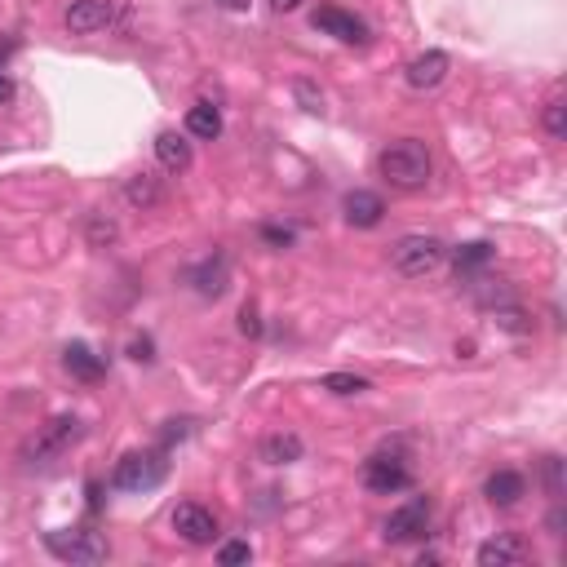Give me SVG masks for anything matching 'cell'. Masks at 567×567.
<instances>
[{
  "instance_id": "cell-1",
  "label": "cell",
  "mask_w": 567,
  "mask_h": 567,
  "mask_svg": "<svg viewBox=\"0 0 567 567\" xmlns=\"http://www.w3.org/2000/svg\"><path fill=\"white\" fill-rule=\"evenodd\" d=\"M377 173L395 191H421L435 173V160H430V147L421 138H399L377 151Z\"/></svg>"
},
{
  "instance_id": "cell-2",
  "label": "cell",
  "mask_w": 567,
  "mask_h": 567,
  "mask_svg": "<svg viewBox=\"0 0 567 567\" xmlns=\"http://www.w3.org/2000/svg\"><path fill=\"white\" fill-rule=\"evenodd\" d=\"M448 257V244L439 235H404V240L390 244V266H395L404 280H426L435 275Z\"/></svg>"
},
{
  "instance_id": "cell-3",
  "label": "cell",
  "mask_w": 567,
  "mask_h": 567,
  "mask_svg": "<svg viewBox=\"0 0 567 567\" xmlns=\"http://www.w3.org/2000/svg\"><path fill=\"white\" fill-rule=\"evenodd\" d=\"M164 474H169V461H164L160 448L151 452H129V457H120L116 474H111V488L120 492H151L164 483Z\"/></svg>"
},
{
  "instance_id": "cell-4",
  "label": "cell",
  "mask_w": 567,
  "mask_h": 567,
  "mask_svg": "<svg viewBox=\"0 0 567 567\" xmlns=\"http://www.w3.org/2000/svg\"><path fill=\"white\" fill-rule=\"evenodd\" d=\"M45 545L54 559L63 563H102L111 554L107 536L94 528H63V532H45Z\"/></svg>"
},
{
  "instance_id": "cell-5",
  "label": "cell",
  "mask_w": 567,
  "mask_h": 567,
  "mask_svg": "<svg viewBox=\"0 0 567 567\" xmlns=\"http://www.w3.org/2000/svg\"><path fill=\"white\" fill-rule=\"evenodd\" d=\"M85 435V426H80L76 417H54L49 426H40V435L23 448V461L27 466H49V461H58L63 452Z\"/></svg>"
},
{
  "instance_id": "cell-6",
  "label": "cell",
  "mask_w": 567,
  "mask_h": 567,
  "mask_svg": "<svg viewBox=\"0 0 567 567\" xmlns=\"http://www.w3.org/2000/svg\"><path fill=\"white\" fill-rule=\"evenodd\" d=\"M364 483H368V492H377V497H395V492H404L412 483L408 457L404 452H390V448L373 452V457L364 461Z\"/></svg>"
},
{
  "instance_id": "cell-7",
  "label": "cell",
  "mask_w": 567,
  "mask_h": 567,
  "mask_svg": "<svg viewBox=\"0 0 567 567\" xmlns=\"http://www.w3.org/2000/svg\"><path fill=\"white\" fill-rule=\"evenodd\" d=\"M430 532V497H412L404 501L399 510L386 514L381 523V541L386 545H408V541H421Z\"/></svg>"
},
{
  "instance_id": "cell-8",
  "label": "cell",
  "mask_w": 567,
  "mask_h": 567,
  "mask_svg": "<svg viewBox=\"0 0 567 567\" xmlns=\"http://www.w3.org/2000/svg\"><path fill=\"white\" fill-rule=\"evenodd\" d=\"M311 23H315V32L342 40V45H368V23L342 5H319L311 14Z\"/></svg>"
},
{
  "instance_id": "cell-9",
  "label": "cell",
  "mask_w": 567,
  "mask_h": 567,
  "mask_svg": "<svg viewBox=\"0 0 567 567\" xmlns=\"http://www.w3.org/2000/svg\"><path fill=\"white\" fill-rule=\"evenodd\" d=\"M173 532L187 545H213L218 541V519H213V510H204L200 501H182L178 510H173Z\"/></svg>"
},
{
  "instance_id": "cell-10",
  "label": "cell",
  "mask_w": 567,
  "mask_h": 567,
  "mask_svg": "<svg viewBox=\"0 0 567 567\" xmlns=\"http://www.w3.org/2000/svg\"><path fill=\"white\" fill-rule=\"evenodd\" d=\"M111 18H116V0H71L63 23L71 36H94V32H107Z\"/></svg>"
},
{
  "instance_id": "cell-11",
  "label": "cell",
  "mask_w": 567,
  "mask_h": 567,
  "mask_svg": "<svg viewBox=\"0 0 567 567\" xmlns=\"http://www.w3.org/2000/svg\"><path fill=\"white\" fill-rule=\"evenodd\" d=\"M187 284L200 297H222L226 284H231V262H226V253H209L204 262H195L187 271Z\"/></svg>"
},
{
  "instance_id": "cell-12",
  "label": "cell",
  "mask_w": 567,
  "mask_h": 567,
  "mask_svg": "<svg viewBox=\"0 0 567 567\" xmlns=\"http://www.w3.org/2000/svg\"><path fill=\"white\" fill-rule=\"evenodd\" d=\"M342 213H346L350 226H359V231H373V226H381V218H386V204H381L377 191H346Z\"/></svg>"
},
{
  "instance_id": "cell-13",
  "label": "cell",
  "mask_w": 567,
  "mask_h": 567,
  "mask_svg": "<svg viewBox=\"0 0 567 567\" xmlns=\"http://www.w3.org/2000/svg\"><path fill=\"white\" fill-rule=\"evenodd\" d=\"M448 54L443 49H426V54H417L408 63V71H404V80L412 89H435V85H443V76H448Z\"/></svg>"
},
{
  "instance_id": "cell-14",
  "label": "cell",
  "mask_w": 567,
  "mask_h": 567,
  "mask_svg": "<svg viewBox=\"0 0 567 567\" xmlns=\"http://www.w3.org/2000/svg\"><path fill=\"white\" fill-rule=\"evenodd\" d=\"M528 545L519 541V536H492V541L479 545V567H514V563H528Z\"/></svg>"
},
{
  "instance_id": "cell-15",
  "label": "cell",
  "mask_w": 567,
  "mask_h": 567,
  "mask_svg": "<svg viewBox=\"0 0 567 567\" xmlns=\"http://www.w3.org/2000/svg\"><path fill=\"white\" fill-rule=\"evenodd\" d=\"M483 497L497 505V510H510V505H519L528 497V483H523L519 470H497V474H488V483H483Z\"/></svg>"
},
{
  "instance_id": "cell-16",
  "label": "cell",
  "mask_w": 567,
  "mask_h": 567,
  "mask_svg": "<svg viewBox=\"0 0 567 567\" xmlns=\"http://www.w3.org/2000/svg\"><path fill=\"white\" fill-rule=\"evenodd\" d=\"M257 457H262L266 466H293V461H302V439H297L293 430H275V435L262 439Z\"/></svg>"
},
{
  "instance_id": "cell-17",
  "label": "cell",
  "mask_w": 567,
  "mask_h": 567,
  "mask_svg": "<svg viewBox=\"0 0 567 567\" xmlns=\"http://www.w3.org/2000/svg\"><path fill=\"white\" fill-rule=\"evenodd\" d=\"M63 368L76 381H98L102 373H107V364H102V355H94L85 342H71L67 350H63Z\"/></svg>"
},
{
  "instance_id": "cell-18",
  "label": "cell",
  "mask_w": 567,
  "mask_h": 567,
  "mask_svg": "<svg viewBox=\"0 0 567 567\" xmlns=\"http://www.w3.org/2000/svg\"><path fill=\"white\" fill-rule=\"evenodd\" d=\"M156 160L169 173H187L191 169V142L182 133H160L156 138Z\"/></svg>"
},
{
  "instance_id": "cell-19",
  "label": "cell",
  "mask_w": 567,
  "mask_h": 567,
  "mask_svg": "<svg viewBox=\"0 0 567 567\" xmlns=\"http://www.w3.org/2000/svg\"><path fill=\"white\" fill-rule=\"evenodd\" d=\"M125 200L133 204V209H156V204L164 200V191H160V178L156 173H133V178L125 182Z\"/></svg>"
},
{
  "instance_id": "cell-20",
  "label": "cell",
  "mask_w": 567,
  "mask_h": 567,
  "mask_svg": "<svg viewBox=\"0 0 567 567\" xmlns=\"http://www.w3.org/2000/svg\"><path fill=\"white\" fill-rule=\"evenodd\" d=\"M187 133H191V138H200V142L222 138V116H218V107H209V102H195V107L187 111Z\"/></svg>"
},
{
  "instance_id": "cell-21",
  "label": "cell",
  "mask_w": 567,
  "mask_h": 567,
  "mask_svg": "<svg viewBox=\"0 0 567 567\" xmlns=\"http://www.w3.org/2000/svg\"><path fill=\"white\" fill-rule=\"evenodd\" d=\"M452 257H457V275H470V271H479V266H488L492 257H497V249H492L488 240H474V244H461Z\"/></svg>"
},
{
  "instance_id": "cell-22",
  "label": "cell",
  "mask_w": 567,
  "mask_h": 567,
  "mask_svg": "<svg viewBox=\"0 0 567 567\" xmlns=\"http://www.w3.org/2000/svg\"><path fill=\"white\" fill-rule=\"evenodd\" d=\"M319 386H324L328 395H364V390H373L368 377H359V373H324Z\"/></svg>"
},
{
  "instance_id": "cell-23",
  "label": "cell",
  "mask_w": 567,
  "mask_h": 567,
  "mask_svg": "<svg viewBox=\"0 0 567 567\" xmlns=\"http://www.w3.org/2000/svg\"><path fill=\"white\" fill-rule=\"evenodd\" d=\"M541 125H545V133H550L554 142L567 138V102H563V98H550V102H545Z\"/></svg>"
},
{
  "instance_id": "cell-24",
  "label": "cell",
  "mask_w": 567,
  "mask_h": 567,
  "mask_svg": "<svg viewBox=\"0 0 567 567\" xmlns=\"http://www.w3.org/2000/svg\"><path fill=\"white\" fill-rule=\"evenodd\" d=\"M116 222L111 218H102V213H94V218H89V244H94V249H107V244H116Z\"/></svg>"
},
{
  "instance_id": "cell-25",
  "label": "cell",
  "mask_w": 567,
  "mask_h": 567,
  "mask_svg": "<svg viewBox=\"0 0 567 567\" xmlns=\"http://www.w3.org/2000/svg\"><path fill=\"white\" fill-rule=\"evenodd\" d=\"M497 324L505 328V333H532L528 315H523L519 306H497Z\"/></svg>"
},
{
  "instance_id": "cell-26",
  "label": "cell",
  "mask_w": 567,
  "mask_h": 567,
  "mask_svg": "<svg viewBox=\"0 0 567 567\" xmlns=\"http://www.w3.org/2000/svg\"><path fill=\"white\" fill-rule=\"evenodd\" d=\"M253 559V545L249 541H226L218 550V563L222 567H235V563H249Z\"/></svg>"
},
{
  "instance_id": "cell-27",
  "label": "cell",
  "mask_w": 567,
  "mask_h": 567,
  "mask_svg": "<svg viewBox=\"0 0 567 567\" xmlns=\"http://www.w3.org/2000/svg\"><path fill=\"white\" fill-rule=\"evenodd\" d=\"M297 98H302L306 111H324V94H319L311 80H297Z\"/></svg>"
},
{
  "instance_id": "cell-28",
  "label": "cell",
  "mask_w": 567,
  "mask_h": 567,
  "mask_svg": "<svg viewBox=\"0 0 567 567\" xmlns=\"http://www.w3.org/2000/svg\"><path fill=\"white\" fill-rule=\"evenodd\" d=\"M240 333H244V337H262V315H257L253 302L240 311Z\"/></svg>"
},
{
  "instance_id": "cell-29",
  "label": "cell",
  "mask_w": 567,
  "mask_h": 567,
  "mask_svg": "<svg viewBox=\"0 0 567 567\" xmlns=\"http://www.w3.org/2000/svg\"><path fill=\"white\" fill-rule=\"evenodd\" d=\"M262 240L275 244V249H288V244H293V231H288V226H262Z\"/></svg>"
},
{
  "instance_id": "cell-30",
  "label": "cell",
  "mask_w": 567,
  "mask_h": 567,
  "mask_svg": "<svg viewBox=\"0 0 567 567\" xmlns=\"http://www.w3.org/2000/svg\"><path fill=\"white\" fill-rule=\"evenodd\" d=\"M559 470H563V461H559V457H545V483H550V492H554V497H559V492H563Z\"/></svg>"
},
{
  "instance_id": "cell-31",
  "label": "cell",
  "mask_w": 567,
  "mask_h": 567,
  "mask_svg": "<svg viewBox=\"0 0 567 567\" xmlns=\"http://www.w3.org/2000/svg\"><path fill=\"white\" fill-rule=\"evenodd\" d=\"M129 355L138 359V364H151V359H156V355H151V337H138V342L129 346Z\"/></svg>"
},
{
  "instance_id": "cell-32",
  "label": "cell",
  "mask_w": 567,
  "mask_h": 567,
  "mask_svg": "<svg viewBox=\"0 0 567 567\" xmlns=\"http://www.w3.org/2000/svg\"><path fill=\"white\" fill-rule=\"evenodd\" d=\"M297 5H302V0H271V9H275V14H293Z\"/></svg>"
},
{
  "instance_id": "cell-33",
  "label": "cell",
  "mask_w": 567,
  "mask_h": 567,
  "mask_svg": "<svg viewBox=\"0 0 567 567\" xmlns=\"http://www.w3.org/2000/svg\"><path fill=\"white\" fill-rule=\"evenodd\" d=\"M9 98H14V80H9L5 71H0V102H9Z\"/></svg>"
},
{
  "instance_id": "cell-34",
  "label": "cell",
  "mask_w": 567,
  "mask_h": 567,
  "mask_svg": "<svg viewBox=\"0 0 567 567\" xmlns=\"http://www.w3.org/2000/svg\"><path fill=\"white\" fill-rule=\"evenodd\" d=\"M222 9H235V14H240V9H249V0H218Z\"/></svg>"
}]
</instances>
